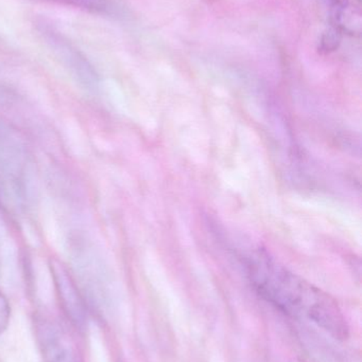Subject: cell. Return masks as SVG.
<instances>
[{
    "label": "cell",
    "mask_w": 362,
    "mask_h": 362,
    "mask_svg": "<svg viewBox=\"0 0 362 362\" xmlns=\"http://www.w3.org/2000/svg\"><path fill=\"white\" fill-rule=\"evenodd\" d=\"M244 265L257 293L281 312L310 321L339 339L348 336V325L337 302L269 253L252 251L244 257Z\"/></svg>",
    "instance_id": "cell-1"
},
{
    "label": "cell",
    "mask_w": 362,
    "mask_h": 362,
    "mask_svg": "<svg viewBox=\"0 0 362 362\" xmlns=\"http://www.w3.org/2000/svg\"><path fill=\"white\" fill-rule=\"evenodd\" d=\"M38 30L79 86L95 93L99 88V76L86 57L51 23L40 21Z\"/></svg>",
    "instance_id": "cell-2"
},
{
    "label": "cell",
    "mask_w": 362,
    "mask_h": 362,
    "mask_svg": "<svg viewBox=\"0 0 362 362\" xmlns=\"http://www.w3.org/2000/svg\"><path fill=\"white\" fill-rule=\"evenodd\" d=\"M26 168L27 155L21 140L12 129L0 124V175L17 202L26 198Z\"/></svg>",
    "instance_id": "cell-3"
},
{
    "label": "cell",
    "mask_w": 362,
    "mask_h": 362,
    "mask_svg": "<svg viewBox=\"0 0 362 362\" xmlns=\"http://www.w3.org/2000/svg\"><path fill=\"white\" fill-rule=\"evenodd\" d=\"M51 276L62 308L68 320L78 331L85 332L89 325V312L86 302L79 291L72 274L66 266L57 259H51L49 263Z\"/></svg>",
    "instance_id": "cell-4"
},
{
    "label": "cell",
    "mask_w": 362,
    "mask_h": 362,
    "mask_svg": "<svg viewBox=\"0 0 362 362\" xmlns=\"http://www.w3.org/2000/svg\"><path fill=\"white\" fill-rule=\"evenodd\" d=\"M36 332L45 362H84L69 336L59 325L40 320Z\"/></svg>",
    "instance_id": "cell-5"
},
{
    "label": "cell",
    "mask_w": 362,
    "mask_h": 362,
    "mask_svg": "<svg viewBox=\"0 0 362 362\" xmlns=\"http://www.w3.org/2000/svg\"><path fill=\"white\" fill-rule=\"evenodd\" d=\"M43 1L55 2L74 6L81 10L89 11L97 14H110L113 10L111 0H43Z\"/></svg>",
    "instance_id": "cell-6"
},
{
    "label": "cell",
    "mask_w": 362,
    "mask_h": 362,
    "mask_svg": "<svg viewBox=\"0 0 362 362\" xmlns=\"http://www.w3.org/2000/svg\"><path fill=\"white\" fill-rule=\"evenodd\" d=\"M341 34L342 32L335 27H332L331 29L327 30L321 36V51L329 53L337 50L340 42H341Z\"/></svg>",
    "instance_id": "cell-7"
},
{
    "label": "cell",
    "mask_w": 362,
    "mask_h": 362,
    "mask_svg": "<svg viewBox=\"0 0 362 362\" xmlns=\"http://www.w3.org/2000/svg\"><path fill=\"white\" fill-rule=\"evenodd\" d=\"M11 308L8 300L0 291V336L6 331L10 322Z\"/></svg>",
    "instance_id": "cell-8"
},
{
    "label": "cell",
    "mask_w": 362,
    "mask_h": 362,
    "mask_svg": "<svg viewBox=\"0 0 362 362\" xmlns=\"http://www.w3.org/2000/svg\"><path fill=\"white\" fill-rule=\"evenodd\" d=\"M358 1H359V0H358Z\"/></svg>",
    "instance_id": "cell-9"
}]
</instances>
